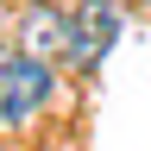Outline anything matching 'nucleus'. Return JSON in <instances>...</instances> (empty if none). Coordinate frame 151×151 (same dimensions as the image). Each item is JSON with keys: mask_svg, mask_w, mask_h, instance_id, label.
<instances>
[{"mask_svg": "<svg viewBox=\"0 0 151 151\" xmlns=\"http://www.w3.org/2000/svg\"><path fill=\"white\" fill-rule=\"evenodd\" d=\"M132 6H139V13H151V0H132Z\"/></svg>", "mask_w": 151, "mask_h": 151, "instance_id": "obj_5", "label": "nucleus"}, {"mask_svg": "<svg viewBox=\"0 0 151 151\" xmlns=\"http://www.w3.org/2000/svg\"><path fill=\"white\" fill-rule=\"evenodd\" d=\"M50 94H57V63H38V57L13 50L6 69H0V126H32L50 107Z\"/></svg>", "mask_w": 151, "mask_h": 151, "instance_id": "obj_1", "label": "nucleus"}, {"mask_svg": "<svg viewBox=\"0 0 151 151\" xmlns=\"http://www.w3.org/2000/svg\"><path fill=\"white\" fill-rule=\"evenodd\" d=\"M120 38V6L113 0H76L69 6V69H94Z\"/></svg>", "mask_w": 151, "mask_h": 151, "instance_id": "obj_2", "label": "nucleus"}, {"mask_svg": "<svg viewBox=\"0 0 151 151\" xmlns=\"http://www.w3.org/2000/svg\"><path fill=\"white\" fill-rule=\"evenodd\" d=\"M6 57H13V50H6V44H0V69H6Z\"/></svg>", "mask_w": 151, "mask_h": 151, "instance_id": "obj_4", "label": "nucleus"}, {"mask_svg": "<svg viewBox=\"0 0 151 151\" xmlns=\"http://www.w3.org/2000/svg\"><path fill=\"white\" fill-rule=\"evenodd\" d=\"M19 50L38 63H69V6H32L19 19Z\"/></svg>", "mask_w": 151, "mask_h": 151, "instance_id": "obj_3", "label": "nucleus"}]
</instances>
